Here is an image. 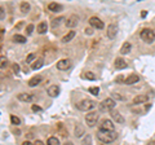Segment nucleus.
<instances>
[{
    "label": "nucleus",
    "instance_id": "obj_39",
    "mask_svg": "<svg viewBox=\"0 0 155 145\" xmlns=\"http://www.w3.org/2000/svg\"><path fill=\"white\" fill-rule=\"evenodd\" d=\"M4 16H5V14H4V9L3 8H0V20H4Z\"/></svg>",
    "mask_w": 155,
    "mask_h": 145
},
{
    "label": "nucleus",
    "instance_id": "obj_17",
    "mask_svg": "<svg viewBox=\"0 0 155 145\" xmlns=\"http://www.w3.org/2000/svg\"><path fill=\"white\" fill-rule=\"evenodd\" d=\"M149 100V96L147 95H137L136 97L133 99V104L134 105H141L143 103H146Z\"/></svg>",
    "mask_w": 155,
    "mask_h": 145
},
{
    "label": "nucleus",
    "instance_id": "obj_38",
    "mask_svg": "<svg viewBox=\"0 0 155 145\" xmlns=\"http://www.w3.org/2000/svg\"><path fill=\"white\" fill-rule=\"evenodd\" d=\"M13 71L16 72V74L19 71V66H18V64H14V65H13Z\"/></svg>",
    "mask_w": 155,
    "mask_h": 145
},
{
    "label": "nucleus",
    "instance_id": "obj_21",
    "mask_svg": "<svg viewBox=\"0 0 155 145\" xmlns=\"http://www.w3.org/2000/svg\"><path fill=\"white\" fill-rule=\"evenodd\" d=\"M36 31H38V34H45V32L48 31V23H47L45 21L40 22V23H39V25L36 26Z\"/></svg>",
    "mask_w": 155,
    "mask_h": 145
},
{
    "label": "nucleus",
    "instance_id": "obj_10",
    "mask_svg": "<svg viewBox=\"0 0 155 145\" xmlns=\"http://www.w3.org/2000/svg\"><path fill=\"white\" fill-rule=\"evenodd\" d=\"M116 34H118V25L116 23H110L107 31H106V35H107L109 39H115Z\"/></svg>",
    "mask_w": 155,
    "mask_h": 145
},
{
    "label": "nucleus",
    "instance_id": "obj_3",
    "mask_svg": "<svg viewBox=\"0 0 155 145\" xmlns=\"http://www.w3.org/2000/svg\"><path fill=\"white\" fill-rule=\"evenodd\" d=\"M115 106H116L115 100H114L113 97H107V99H105L102 103L100 104V110H101V112H104V113L113 112Z\"/></svg>",
    "mask_w": 155,
    "mask_h": 145
},
{
    "label": "nucleus",
    "instance_id": "obj_34",
    "mask_svg": "<svg viewBox=\"0 0 155 145\" xmlns=\"http://www.w3.org/2000/svg\"><path fill=\"white\" fill-rule=\"evenodd\" d=\"M8 66V61H7V59L4 56H2V65H0V67L2 69H4V67H7Z\"/></svg>",
    "mask_w": 155,
    "mask_h": 145
},
{
    "label": "nucleus",
    "instance_id": "obj_24",
    "mask_svg": "<svg viewBox=\"0 0 155 145\" xmlns=\"http://www.w3.org/2000/svg\"><path fill=\"white\" fill-rule=\"evenodd\" d=\"M13 42L18 43V44H23V43H26V38L21 34H16V35H13Z\"/></svg>",
    "mask_w": 155,
    "mask_h": 145
},
{
    "label": "nucleus",
    "instance_id": "obj_30",
    "mask_svg": "<svg viewBox=\"0 0 155 145\" xmlns=\"http://www.w3.org/2000/svg\"><path fill=\"white\" fill-rule=\"evenodd\" d=\"M83 78H84V79H88V80H94L96 76L93 75V72H84Z\"/></svg>",
    "mask_w": 155,
    "mask_h": 145
},
{
    "label": "nucleus",
    "instance_id": "obj_35",
    "mask_svg": "<svg viewBox=\"0 0 155 145\" xmlns=\"http://www.w3.org/2000/svg\"><path fill=\"white\" fill-rule=\"evenodd\" d=\"M85 34L87 35H92V34H93V27H87L85 29Z\"/></svg>",
    "mask_w": 155,
    "mask_h": 145
},
{
    "label": "nucleus",
    "instance_id": "obj_37",
    "mask_svg": "<svg viewBox=\"0 0 155 145\" xmlns=\"http://www.w3.org/2000/svg\"><path fill=\"white\" fill-rule=\"evenodd\" d=\"M32 110L34 112H41V108L40 106H36V105H32Z\"/></svg>",
    "mask_w": 155,
    "mask_h": 145
},
{
    "label": "nucleus",
    "instance_id": "obj_11",
    "mask_svg": "<svg viewBox=\"0 0 155 145\" xmlns=\"http://www.w3.org/2000/svg\"><path fill=\"white\" fill-rule=\"evenodd\" d=\"M17 99L19 101H22V103H31V101L34 100V96L31 93H27V92H22L17 95Z\"/></svg>",
    "mask_w": 155,
    "mask_h": 145
},
{
    "label": "nucleus",
    "instance_id": "obj_40",
    "mask_svg": "<svg viewBox=\"0 0 155 145\" xmlns=\"http://www.w3.org/2000/svg\"><path fill=\"white\" fill-rule=\"evenodd\" d=\"M116 82H119V83H120V82H125V79L123 78V76H122V75H119V76H118V78H116Z\"/></svg>",
    "mask_w": 155,
    "mask_h": 145
},
{
    "label": "nucleus",
    "instance_id": "obj_22",
    "mask_svg": "<svg viewBox=\"0 0 155 145\" xmlns=\"http://www.w3.org/2000/svg\"><path fill=\"white\" fill-rule=\"evenodd\" d=\"M75 35H76V32H75L74 30H71V31H69V32H67V34H66V35H65L64 38H62V39H61V42H62V43H69V42H71L72 39H74V38H75Z\"/></svg>",
    "mask_w": 155,
    "mask_h": 145
},
{
    "label": "nucleus",
    "instance_id": "obj_19",
    "mask_svg": "<svg viewBox=\"0 0 155 145\" xmlns=\"http://www.w3.org/2000/svg\"><path fill=\"white\" fill-rule=\"evenodd\" d=\"M43 65H44V59H43V57H39V59H36L35 61H34V64L31 65V69L32 70H39Z\"/></svg>",
    "mask_w": 155,
    "mask_h": 145
},
{
    "label": "nucleus",
    "instance_id": "obj_20",
    "mask_svg": "<svg viewBox=\"0 0 155 145\" xmlns=\"http://www.w3.org/2000/svg\"><path fill=\"white\" fill-rule=\"evenodd\" d=\"M130 49H132V44H130L129 42H125V43H123L122 48H120V53H122V55H129Z\"/></svg>",
    "mask_w": 155,
    "mask_h": 145
},
{
    "label": "nucleus",
    "instance_id": "obj_44",
    "mask_svg": "<svg viewBox=\"0 0 155 145\" xmlns=\"http://www.w3.org/2000/svg\"><path fill=\"white\" fill-rule=\"evenodd\" d=\"M64 145H74V144H72V143H71V141H66V143H65V144H64Z\"/></svg>",
    "mask_w": 155,
    "mask_h": 145
},
{
    "label": "nucleus",
    "instance_id": "obj_18",
    "mask_svg": "<svg viewBox=\"0 0 155 145\" xmlns=\"http://www.w3.org/2000/svg\"><path fill=\"white\" fill-rule=\"evenodd\" d=\"M111 118H113V120H115L116 123H120V124H123V123H124L123 115L120 114L119 112H113V113H111Z\"/></svg>",
    "mask_w": 155,
    "mask_h": 145
},
{
    "label": "nucleus",
    "instance_id": "obj_4",
    "mask_svg": "<svg viewBox=\"0 0 155 145\" xmlns=\"http://www.w3.org/2000/svg\"><path fill=\"white\" fill-rule=\"evenodd\" d=\"M140 36H141V39L146 43H153L155 40V31L151 30V29H143L140 32Z\"/></svg>",
    "mask_w": 155,
    "mask_h": 145
},
{
    "label": "nucleus",
    "instance_id": "obj_14",
    "mask_svg": "<svg viewBox=\"0 0 155 145\" xmlns=\"http://www.w3.org/2000/svg\"><path fill=\"white\" fill-rule=\"evenodd\" d=\"M43 82V76L41 75H35V76H32V78L28 80V87H36L39 86Z\"/></svg>",
    "mask_w": 155,
    "mask_h": 145
},
{
    "label": "nucleus",
    "instance_id": "obj_27",
    "mask_svg": "<svg viewBox=\"0 0 155 145\" xmlns=\"http://www.w3.org/2000/svg\"><path fill=\"white\" fill-rule=\"evenodd\" d=\"M64 21H66V18L65 17H58L57 20H53V23H52V27L54 29L56 26H60L61 25V22H64Z\"/></svg>",
    "mask_w": 155,
    "mask_h": 145
},
{
    "label": "nucleus",
    "instance_id": "obj_6",
    "mask_svg": "<svg viewBox=\"0 0 155 145\" xmlns=\"http://www.w3.org/2000/svg\"><path fill=\"white\" fill-rule=\"evenodd\" d=\"M115 126L111 119H104L100 123V131H114Z\"/></svg>",
    "mask_w": 155,
    "mask_h": 145
},
{
    "label": "nucleus",
    "instance_id": "obj_33",
    "mask_svg": "<svg viewBox=\"0 0 155 145\" xmlns=\"http://www.w3.org/2000/svg\"><path fill=\"white\" fill-rule=\"evenodd\" d=\"M32 30H34V25H32V23H30V25H27V27H26V34H27V35H31Z\"/></svg>",
    "mask_w": 155,
    "mask_h": 145
},
{
    "label": "nucleus",
    "instance_id": "obj_29",
    "mask_svg": "<svg viewBox=\"0 0 155 145\" xmlns=\"http://www.w3.org/2000/svg\"><path fill=\"white\" fill-rule=\"evenodd\" d=\"M11 122H12V124L13 126H18L19 123H21V119H19L18 117H16V115H11Z\"/></svg>",
    "mask_w": 155,
    "mask_h": 145
},
{
    "label": "nucleus",
    "instance_id": "obj_25",
    "mask_svg": "<svg viewBox=\"0 0 155 145\" xmlns=\"http://www.w3.org/2000/svg\"><path fill=\"white\" fill-rule=\"evenodd\" d=\"M21 12L22 13H27V12H30V3H27V2H22L21 3Z\"/></svg>",
    "mask_w": 155,
    "mask_h": 145
},
{
    "label": "nucleus",
    "instance_id": "obj_26",
    "mask_svg": "<svg viewBox=\"0 0 155 145\" xmlns=\"http://www.w3.org/2000/svg\"><path fill=\"white\" fill-rule=\"evenodd\" d=\"M47 145H60V140H58L57 137H54V136H52V137L48 139Z\"/></svg>",
    "mask_w": 155,
    "mask_h": 145
},
{
    "label": "nucleus",
    "instance_id": "obj_31",
    "mask_svg": "<svg viewBox=\"0 0 155 145\" xmlns=\"http://www.w3.org/2000/svg\"><path fill=\"white\" fill-rule=\"evenodd\" d=\"M89 92H91L92 95H94V96H98L100 88H98V87H91V88H89Z\"/></svg>",
    "mask_w": 155,
    "mask_h": 145
},
{
    "label": "nucleus",
    "instance_id": "obj_16",
    "mask_svg": "<svg viewBox=\"0 0 155 145\" xmlns=\"http://www.w3.org/2000/svg\"><path fill=\"white\" fill-rule=\"evenodd\" d=\"M47 92L51 97H57V96L60 95V87L58 86H51V87H48Z\"/></svg>",
    "mask_w": 155,
    "mask_h": 145
},
{
    "label": "nucleus",
    "instance_id": "obj_41",
    "mask_svg": "<svg viewBox=\"0 0 155 145\" xmlns=\"http://www.w3.org/2000/svg\"><path fill=\"white\" fill-rule=\"evenodd\" d=\"M34 145H45L44 143H43L41 141V140H36V141L35 143H34Z\"/></svg>",
    "mask_w": 155,
    "mask_h": 145
},
{
    "label": "nucleus",
    "instance_id": "obj_36",
    "mask_svg": "<svg viewBox=\"0 0 155 145\" xmlns=\"http://www.w3.org/2000/svg\"><path fill=\"white\" fill-rule=\"evenodd\" d=\"M113 99H118V100H124L123 96H120L119 93H113Z\"/></svg>",
    "mask_w": 155,
    "mask_h": 145
},
{
    "label": "nucleus",
    "instance_id": "obj_9",
    "mask_svg": "<svg viewBox=\"0 0 155 145\" xmlns=\"http://www.w3.org/2000/svg\"><path fill=\"white\" fill-rule=\"evenodd\" d=\"M78 23H79V17H78L76 14H71V16L66 20L65 25H66V27H69V29H74V27L78 26Z\"/></svg>",
    "mask_w": 155,
    "mask_h": 145
},
{
    "label": "nucleus",
    "instance_id": "obj_42",
    "mask_svg": "<svg viewBox=\"0 0 155 145\" xmlns=\"http://www.w3.org/2000/svg\"><path fill=\"white\" fill-rule=\"evenodd\" d=\"M146 16H147V12H146V11H142V13H141V17H142V18H145Z\"/></svg>",
    "mask_w": 155,
    "mask_h": 145
},
{
    "label": "nucleus",
    "instance_id": "obj_5",
    "mask_svg": "<svg viewBox=\"0 0 155 145\" xmlns=\"http://www.w3.org/2000/svg\"><path fill=\"white\" fill-rule=\"evenodd\" d=\"M97 120H98V113L97 112H89L85 115V123L88 124V127H93V126H96Z\"/></svg>",
    "mask_w": 155,
    "mask_h": 145
},
{
    "label": "nucleus",
    "instance_id": "obj_45",
    "mask_svg": "<svg viewBox=\"0 0 155 145\" xmlns=\"http://www.w3.org/2000/svg\"><path fill=\"white\" fill-rule=\"evenodd\" d=\"M149 145H155V140H151V141L149 143Z\"/></svg>",
    "mask_w": 155,
    "mask_h": 145
},
{
    "label": "nucleus",
    "instance_id": "obj_7",
    "mask_svg": "<svg viewBox=\"0 0 155 145\" xmlns=\"http://www.w3.org/2000/svg\"><path fill=\"white\" fill-rule=\"evenodd\" d=\"M89 25H91V27L98 29V30H102V29L105 27V23L101 21L98 17H91L89 18Z\"/></svg>",
    "mask_w": 155,
    "mask_h": 145
},
{
    "label": "nucleus",
    "instance_id": "obj_13",
    "mask_svg": "<svg viewBox=\"0 0 155 145\" xmlns=\"http://www.w3.org/2000/svg\"><path fill=\"white\" fill-rule=\"evenodd\" d=\"M140 80V76L137 74H129L127 78H125V82H124V84H127V86H130V84H134V83H137V82Z\"/></svg>",
    "mask_w": 155,
    "mask_h": 145
},
{
    "label": "nucleus",
    "instance_id": "obj_2",
    "mask_svg": "<svg viewBox=\"0 0 155 145\" xmlns=\"http://www.w3.org/2000/svg\"><path fill=\"white\" fill-rule=\"evenodd\" d=\"M97 106V103L94 100H91V99H84V100H81L80 103H78L76 104V108L80 110V112H91L92 109H94Z\"/></svg>",
    "mask_w": 155,
    "mask_h": 145
},
{
    "label": "nucleus",
    "instance_id": "obj_23",
    "mask_svg": "<svg viewBox=\"0 0 155 145\" xmlns=\"http://www.w3.org/2000/svg\"><path fill=\"white\" fill-rule=\"evenodd\" d=\"M85 132V130H84V126H81V124H78L75 130H74V133H75V136L76 137H81L84 135Z\"/></svg>",
    "mask_w": 155,
    "mask_h": 145
},
{
    "label": "nucleus",
    "instance_id": "obj_43",
    "mask_svg": "<svg viewBox=\"0 0 155 145\" xmlns=\"http://www.w3.org/2000/svg\"><path fill=\"white\" fill-rule=\"evenodd\" d=\"M22 145H34V144H31L30 141H25V143H22Z\"/></svg>",
    "mask_w": 155,
    "mask_h": 145
},
{
    "label": "nucleus",
    "instance_id": "obj_1",
    "mask_svg": "<svg viewBox=\"0 0 155 145\" xmlns=\"http://www.w3.org/2000/svg\"><path fill=\"white\" fill-rule=\"evenodd\" d=\"M97 137L101 143L104 144H111L118 139V133L115 131H98L97 132Z\"/></svg>",
    "mask_w": 155,
    "mask_h": 145
},
{
    "label": "nucleus",
    "instance_id": "obj_8",
    "mask_svg": "<svg viewBox=\"0 0 155 145\" xmlns=\"http://www.w3.org/2000/svg\"><path fill=\"white\" fill-rule=\"evenodd\" d=\"M71 67V61L69 59H62L57 62V69L61 71H66Z\"/></svg>",
    "mask_w": 155,
    "mask_h": 145
},
{
    "label": "nucleus",
    "instance_id": "obj_32",
    "mask_svg": "<svg viewBox=\"0 0 155 145\" xmlns=\"http://www.w3.org/2000/svg\"><path fill=\"white\" fill-rule=\"evenodd\" d=\"M35 57H36L35 53H30V55L27 56V59H26V64H30V62H32L34 60H35Z\"/></svg>",
    "mask_w": 155,
    "mask_h": 145
},
{
    "label": "nucleus",
    "instance_id": "obj_15",
    "mask_svg": "<svg viewBox=\"0 0 155 145\" xmlns=\"http://www.w3.org/2000/svg\"><path fill=\"white\" fill-rule=\"evenodd\" d=\"M128 65H127V61H125L124 59H122V57H118V59L115 60V69L118 70H123L125 69Z\"/></svg>",
    "mask_w": 155,
    "mask_h": 145
},
{
    "label": "nucleus",
    "instance_id": "obj_28",
    "mask_svg": "<svg viewBox=\"0 0 155 145\" xmlns=\"http://www.w3.org/2000/svg\"><path fill=\"white\" fill-rule=\"evenodd\" d=\"M81 145H92V136L87 135V136L81 140Z\"/></svg>",
    "mask_w": 155,
    "mask_h": 145
},
{
    "label": "nucleus",
    "instance_id": "obj_12",
    "mask_svg": "<svg viewBox=\"0 0 155 145\" xmlns=\"http://www.w3.org/2000/svg\"><path fill=\"white\" fill-rule=\"evenodd\" d=\"M48 9H49L51 12H53V13H58V12H61L62 9H64V7H62L61 4L56 3V2H52V3L48 4Z\"/></svg>",
    "mask_w": 155,
    "mask_h": 145
}]
</instances>
